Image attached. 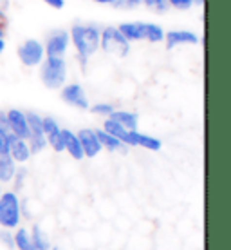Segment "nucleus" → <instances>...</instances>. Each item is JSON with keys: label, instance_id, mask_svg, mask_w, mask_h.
<instances>
[{"label": "nucleus", "instance_id": "obj_1", "mask_svg": "<svg viewBox=\"0 0 231 250\" xmlns=\"http://www.w3.org/2000/svg\"><path fill=\"white\" fill-rule=\"evenodd\" d=\"M100 29L94 25H74L69 37H72L74 47L78 51L81 65L85 67V62L90 55H94L100 47Z\"/></svg>", "mask_w": 231, "mask_h": 250}, {"label": "nucleus", "instance_id": "obj_2", "mask_svg": "<svg viewBox=\"0 0 231 250\" xmlns=\"http://www.w3.org/2000/svg\"><path fill=\"white\" fill-rule=\"evenodd\" d=\"M42 80L49 89H58L65 83L67 78V63L63 58H47L42 63Z\"/></svg>", "mask_w": 231, "mask_h": 250}, {"label": "nucleus", "instance_id": "obj_3", "mask_svg": "<svg viewBox=\"0 0 231 250\" xmlns=\"http://www.w3.org/2000/svg\"><path fill=\"white\" fill-rule=\"evenodd\" d=\"M20 223V200L15 192H4L0 196V225L4 229H15Z\"/></svg>", "mask_w": 231, "mask_h": 250}, {"label": "nucleus", "instance_id": "obj_4", "mask_svg": "<svg viewBox=\"0 0 231 250\" xmlns=\"http://www.w3.org/2000/svg\"><path fill=\"white\" fill-rule=\"evenodd\" d=\"M100 45L105 53L116 55V57H126L130 44L125 40V37L119 33L118 27H107L100 35Z\"/></svg>", "mask_w": 231, "mask_h": 250}, {"label": "nucleus", "instance_id": "obj_5", "mask_svg": "<svg viewBox=\"0 0 231 250\" xmlns=\"http://www.w3.org/2000/svg\"><path fill=\"white\" fill-rule=\"evenodd\" d=\"M18 57L24 65H38L44 60V45L38 40H25L24 44L18 47Z\"/></svg>", "mask_w": 231, "mask_h": 250}, {"label": "nucleus", "instance_id": "obj_6", "mask_svg": "<svg viewBox=\"0 0 231 250\" xmlns=\"http://www.w3.org/2000/svg\"><path fill=\"white\" fill-rule=\"evenodd\" d=\"M103 131L108 132V134H112L114 138H118L119 142L123 145H130V147H136L139 144V134L141 132L138 131H126L123 129L119 124L112 122V120H107L105 125H103Z\"/></svg>", "mask_w": 231, "mask_h": 250}, {"label": "nucleus", "instance_id": "obj_7", "mask_svg": "<svg viewBox=\"0 0 231 250\" xmlns=\"http://www.w3.org/2000/svg\"><path fill=\"white\" fill-rule=\"evenodd\" d=\"M69 33L67 31H54L47 40V45H45V53H47V58H62L63 53L67 51V45H69Z\"/></svg>", "mask_w": 231, "mask_h": 250}, {"label": "nucleus", "instance_id": "obj_8", "mask_svg": "<svg viewBox=\"0 0 231 250\" xmlns=\"http://www.w3.org/2000/svg\"><path fill=\"white\" fill-rule=\"evenodd\" d=\"M7 114V124H9V132L15 134L20 140H27L29 138V127H27V120H25V113L18 111V109H11Z\"/></svg>", "mask_w": 231, "mask_h": 250}, {"label": "nucleus", "instance_id": "obj_9", "mask_svg": "<svg viewBox=\"0 0 231 250\" xmlns=\"http://www.w3.org/2000/svg\"><path fill=\"white\" fill-rule=\"evenodd\" d=\"M76 136H78V140H80V144H81L83 156L94 158V156H98V154H100L101 145H100V142H98L96 131H92V129H81Z\"/></svg>", "mask_w": 231, "mask_h": 250}, {"label": "nucleus", "instance_id": "obj_10", "mask_svg": "<svg viewBox=\"0 0 231 250\" xmlns=\"http://www.w3.org/2000/svg\"><path fill=\"white\" fill-rule=\"evenodd\" d=\"M62 98L67 102V104H71V105L78 107V109H89L87 96L83 93L81 85H78V83H71L67 87H63Z\"/></svg>", "mask_w": 231, "mask_h": 250}, {"label": "nucleus", "instance_id": "obj_11", "mask_svg": "<svg viewBox=\"0 0 231 250\" xmlns=\"http://www.w3.org/2000/svg\"><path fill=\"white\" fill-rule=\"evenodd\" d=\"M29 154H31V150H29L27 142L20 140V138H17L15 134L9 132V156L13 158V162H20V163L27 162Z\"/></svg>", "mask_w": 231, "mask_h": 250}, {"label": "nucleus", "instance_id": "obj_12", "mask_svg": "<svg viewBox=\"0 0 231 250\" xmlns=\"http://www.w3.org/2000/svg\"><path fill=\"white\" fill-rule=\"evenodd\" d=\"M164 37H166V47H168V49H172L175 45H181V44H199V37L192 31L177 29V31H168Z\"/></svg>", "mask_w": 231, "mask_h": 250}, {"label": "nucleus", "instance_id": "obj_13", "mask_svg": "<svg viewBox=\"0 0 231 250\" xmlns=\"http://www.w3.org/2000/svg\"><path fill=\"white\" fill-rule=\"evenodd\" d=\"M118 29L128 44L132 40H143L144 38V22H123Z\"/></svg>", "mask_w": 231, "mask_h": 250}, {"label": "nucleus", "instance_id": "obj_14", "mask_svg": "<svg viewBox=\"0 0 231 250\" xmlns=\"http://www.w3.org/2000/svg\"><path fill=\"white\" fill-rule=\"evenodd\" d=\"M108 120H112L116 124H119L126 131H138V114L128 113V111H114Z\"/></svg>", "mask_w": 231, "mask_h": 250}, {"label": "nucleus", "instance_id": "obj_15", "mask_svg": "<svg viewBox=\"0 0 231 250\" xmlns=\"http://www.w3.org/2000/svg\"><path fill=\"white\" fill-rule=\"evenodd\" d=\"M62 136H63V147L65 150L69 152L71 156L74 158V160H81L83 156V149H81V144L78 136H76L72 131H62Z\"/></svg>", "mask_w": 231, "mask_h": 250}, {"label": "nucleus", "instance_id": "obj_16", "mask_svg": "<svg viewBox=\"0 0 231 250\" xmlns=\"http://www.w3.org/2000/svg\"><path fill=\"white\" fill-rule=\"evenodd\" d=\"M15 176V162L9 154H0V182H11Z\"/></svg>", "mask_w": 231, "mask_h": 250}, {"label": "nucleus", "instance_id": "obj_17", "mask_svg": "<svg viewBox=\"0 0 231 250\" xmlns=\"http://www.w3.org/2000/svg\"><path fill=\"white\" fill-rule=\"evenodd\" d=\"M96 136H98V142H100L101 147H107V149L110 150H118V149H123V144L119 142L118 138H114L112 134H108L105 131H96ZM125 150V149H123Z\"/></svg>", "mask_w": 231, "mask_h": 250}, {"label": "nucleus", "instance_id": "obj_18", "mask_svg": "<svg viewBox=\"0 0 231 250\" xmlns=\"http://www.w3.org/2000/svg\"><path fill=\"white\" fill-rule=\"evenodd\" d=\"M31 241H33V245H35V249H36V250H49L51 249L49 239H47V236L44 234V230H42L38 225L33 227Z\"/></svg>", "mask_w": 231, "mask_h": 250}, {"label": "nucleus", "instance_id": "obj_19", "mask_svg": "<svg viewBox=\"0 0 231 250\" xmlns=\"http://www.w3.org/2000/svg\"><path fill=\"white\" fill-rule=\"evenodd\" d=\"M13 239H15L17 249H20V250H36V249H35V245H33V241H31L29 232L24 230V229H20V230L13 236Z\"/></svg>", "mask_w": 231, "mask_h": 250}, {"label": "nucleus", "instance_id": "obj_20", "mask_svg": "<svg viewBox=\"0 0 231 250\" xmlns=\"http://www.w3.org/2000/svg\"><path fill=\"white\" fill-rule=\"evenodd\" d=\"M144 38L150 40V42H161L162 38H164V31L157 24L144 22Z\"/></svg>", "mask_w": 231, "mask_h": 250}, {"label": "nucleus", "instance_id": "obj_21", "mask_svg": "<svg viewBox=\"0 0 231 250\" xmlns=\"http://www.w3.org/2000/svg\"><path fill=\"white\" fill-rule=\"evenodd\" d=\"M45 140H47V144H51V147L54 150H58V152H62V150H65V147H63V136H62V129H58V131L51 132V134H47L45 136Z\"/></svg>", "mask_w": 231, "mask_h": 250}, {"label": "nucleus", "instance_id": "obj_22", "mask_svg": "<svg viewBox=\"0 0 231 250\" xmlns=\"http://www.w3.org/2000/svg\"><path fill=\"white\" fill-rule=\"evenodd\" d=\"M27 145H29V150H31V152H40V150L47 145V140H45L44 134H31Z\"/></svg>", "mask_w": 231, "mask_h": 250}, {"label": "nucleus", "instance_id": "obj_23", "mask_svg": "<svg viewBox=\"0 0 231 250\" xmlns=\"http://www.w3.org/2000/svg\"><path fill=\"white\" fill-rule=\"evenodd\" d=\"M141 147L148 150H159L161 149V142L157 140V138H152V136H146V134H139V144Z\"/></svg>", "mask_w": 231, "mask_h": 250}, {"label": "nucleus", "instance_id": "obj_24", "mask_svg": "<svg viewBox=\"0 0 231 250\" xmlns=\"http://www.w3.org/2000/svg\"><path fill=\"white\" fill-rule=\"evenodd\" d=\"M141 2H144V6L156 9L157 13H164L168 9V0H141Z\"/></svg>", "mask_w": 231, "mask_h": 250}, {"label": "nucleus", "instance_id": "obj_25", "mask_svg": "<svg viewBox=\"0 0 231 250\" xmlns=\"http://www.w3.org/2000/svg\"><path fill=\"white\" fill-rule=\"evenodd\" d=\"M42 129H44V134L47 136V134H51V132L58 131L60 127H58L56 120L51 118V116H47V118H42Z\"/></svg>", "mask_w": 231, "mask_h": 250}, {"label": "nucleus", "instance_id": "obj_26", "mask_svg": "<svg viewBox=\"0 0 231 250\" xmlns=\"http://www.w3.org/2000/svg\"><path fill=\"white\" fill-rule=\"evenodd\" d=\"M110 4L114 7H121V9H134L141 4V0H112Z\"/></svg>", "mask_w": 231, "mask_h": 250}, {"label": "nucleus", "instance_id": "obj_27", "mask_svg": "<svg viewBox=\"0 0 231 250\" xmlns=\"http://www.w3.org/2000/svg\"><path fill=\"white\" fill-rule=\"evenodd\" d=\"M0 154H9V131L0 129Z\"/></svg>", "mask_w": 231, "mask_h": 250}, {"label": "nucleus", "instance_id": "obj_28", "mask_svg": "<svg viewBox=\"0 0 231 250\" xmlns=\"http://www.w3.org/2000/svg\"><path fill=\"white\" fill-rule=\"evenodd\" d=\"M92 113L96 114H107V116H110L114 113V107L110 104H96L92 107Z\"/></svg>", "mask_w": 231, "mask_h": 250}, {"label": "nucleus", "instance_id": "obj_29", "mask_svg": "<svg viewBox=\"0 0 231 250\" xmlns=\"http://www.w3.org/2000/svg\"><path fill=\"white\" fill-rule=\"evenodd\" d=\"M168 6H174L177 9H190L194 6V0H168Z\"/></svg>", "mask_w": 231, "mask_h": 250}, {"label": "nucleus", "instance_id": "obj_30", "mask_svg": "<svg viewBox=\"0 0 231 250\" xmlns=\"http://www.w3.org/2000/svg\"><path fill=\"white\" fill-rule=\"evenodd\" d=\"M0 241H2V243H6L9 249H15V239H13V234H9L7 230L0 232Z\"/></svg>", "mask_w": 231, "mask_h": 250}, {"label": "nucleus", "instance_id": "obj_31", "mask_svg": "<svg viewBox=\"0 0 231 250\" xmlns=\"http://www.w3.org/2000/svg\"><path fill=\"white\" fill-rule=\"evenodd\" d=\"M24 178H25V170H24V169L18 170V172H17V185H15V188H17V190H20V188H22Z\"/></svg>", "mask_w": 231, "mask_h": 250}, {"label": "nucleus", "instance_id": "obj_32", "mask_svg": "<svg viewBox=\"0 0 231 250\" xmlns=\"http://www.w3.org/2000/svg\"><path fill=\"white\" fill-rule=\"evenodd\" d=\"M0 129L9 131V124H7V114L6 113H0Z\"/></svg>", "mask_w": 231, "mask_h": 250}, {"label": "nucleus", "instance_id": "obj_33", "mask_svg": "<svg viewBox=\"0 0 231 250\" xmlns=\"http://www.w3.org/2000/svg\"><path fill=\"white\" fill-rule=\"evenodd\" d=\"M44 2H47L49 6L56 7V9H62L63 4H65V0H44Z\"/></svg>", "mask_w": 231, "mask_h": 250}, {"label": "nucleus", "instance_id": "obj_34", "mask_svg": "<svg viewBox=\"0 0 231 250\" xmlns=\"http://www.w3.org/2000/svg\"><path fill=\"white\" fill-rule=\"evenodd\" d=\"M4 47H6V42H4V38H0V53L4 51Z\"/></svg>", "mask_w": 231, "mask_h": 250}, {"label": "nucleus", "instance_id": "obj_35", "mask_svg": "<svg viewBox=\"0 0 231 250\" xmlns=\"http://www.w3.org/2000/svg\"><path fill=\"white\" fill-rule=\"evenodd\" d=\"M0 38H4V24L0 22Z\"/></svg>", "mask_w": 231, "mask_h": 250}, {"label": "nucleus", "instance_id": "obj_36", "mask_svg": "<svg viewBox=\"0 0 231 250\" xmlns=\"http://www.w3.org/2000/svg\"><path fill=\"white\" fill-rule=\"evenodd\" d=\"M94 2H100V4H110L112 0H94Z\"/></svg>", "mask_w": 231, "mask_h": 250}, {"label": "nucleus", "instance_id": "obj_37", "mask_svg": "<svg viewBox=\"0 0 231 250\" xmlns=\"http://www.w3.org/2000/svg\"><path fill=\"white\" fill-rule=\"evenodd\" d=\"M194 4H197V6H200V4H204V0H194Z\"/></svg>", "mask_w": 231, "mask_h": 250}, {"label": "nucleus", "instance_id": "obj_38", "mask_svg": "<svg viewBox=\"0 0 231 250\" xmlns=\"http://www.w3.org/2000/svg\"><path fill=\"white\" fill-rule=\"evenodd\" d=\"M2 17H4V13H2V9H0V19H2Z\"/></svg>", "mask_w": 231, "mask_h": 250}, {"label": "nucleus", "instance_id": "obj_39", "mask_svg": "<svg viewBox=\"0 0 231 250\" xmlns=\"http://www.w3.org/2000/svg\"><path fill=\"white\" fill-rule=\"evenodd\" d=\"M49 250H58V249H49Z\"/></svg>", "mask_w": 231, "mask_h": 250}, {"label": "nucleus", "instance_id": "obj_40", "mask_svg": "<svg viewBox=\"0 0 231 250\" xmlns=\"http://www.w3.org/2000/svg\"><path fill=\"white\" fill-rule=\"evenodd\" d=\"M0 196H2V194H0Z\"/></svg>", "mask_w": 231, "mask_h": 250}]
</instances>
